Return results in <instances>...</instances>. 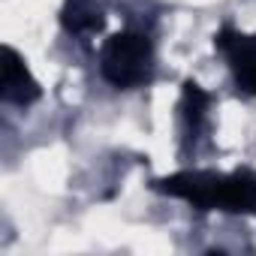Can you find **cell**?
<instances>
[{
  "label": "cell",
  "mask_w": 256,
  "mask_h": 256,
  "mask_svg": "<svg viewBox=\"0 0 256 256\" xmlns=\"http://www.w3.org/2000/svg\"><path fill=\"white\" fill-rule=\"evenodd\" d=\"M154 66V46L145 34L136 30H120L108 36L100 54V70L102 78L114 88H139L151 78Z\"/></svg>",
  "instance_id": "1"
},
{
  "label": "cell",
  "mask_w": 256,
  "mask_h": 256,
  "mask_svg": "<svg viewBox=\"0 0 256 256\" xmlns=\"http://www.w3.org/2000/svg\"><path fill=\"white\" fill-rule=\"evenodd\" d=\"M214 48L226 54L238 88L256 96V34H238L226 24L214 34Z\"/></svg>",
  "instance_id": "3"
},
{
  "label": "cell",
  "mask_w": 256,
  "mask_h": 256,
  "mask_svg": "<svg viewBox=\"0 0 256 256\" xmlns=\"http://www.w3.org/2000/svg\"><path fill=\"white\" fill-rule=\"evenodd\" d=\"M60 24L72 36H94L106 28V0H64Z\"/></svg>",
  "instance_id": "5"
},
{
  "label": "cell",
  "mask_w": 256,
  "mask_h": 256,
  "mask_svg": "<svg viewBox=\"0 0 256 256\" xmlns=\"http://www.w3.org/2000/svg\"><path fill=\"white\" fill-rule=\"evenodd\" d=\"M0 54H4V82H0V96H4L6 102H12V106H22V108L34 106L42 90H40V82L34 78V72L28 70L24 58L16 48H10V46H4Z\"/></svg>",
  "instance_id": "4"
},
{
  "label": "cell",
  "mask_w": 256,
  "mask_h": 256,
  "mask_svg": "<svg viewBox=\"0 0 256 256\" xmlns=\"http://www.w3.org/2000/svg\"><path fill=\"white\" fill-rule=\"evenodd\" d=\"M208 106H211V96H208L193 78H187L184 88H181V112H184V120H187V126H190L193 133L202 126Z\"/></svg>",
  "instance_id": "7"
},
{
  "label": "cell",
  "mask_w": 256,
  "mask_h": 256,
  "mask_svg": "<svg viewBox=\"0 0 256 256\" xmlns=\"http://www.w3.org/2000/svg\"><path fill=\"white\" fill-rule=\"evenodd\" d=\"M151 187H154L157 193H163V196L184 199V202H190V205L199 208V211H220L226 175H223V172H211V169L175 172V175L157 178Z\"/></svg>",
  "instance_id": "2"
},
{
  "label": "cell",
  "mask_w": 256,
  "mask_h": 256,
  "mask_svg": "<svg viewBox=\"0 0 256 256\" xmlns=\"http://www.w3.org/2000/svg\"><path fill=\"white\" fill-rule=\"evenodd\" d=\"M220 211H229V214H256V172L235 169V172L226 175Z\"/></svg>",
  "instance_id": "6"
}]
</instances>
